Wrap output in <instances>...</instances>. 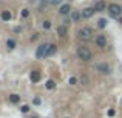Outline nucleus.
Instances as JSON below:
<instances>
[{"label": "nucleus", "mask_w": 122, "mask_h": 118, "mask_svg": "<svg viewBox=\"0 0 122 118\" xmlns=\"http://www.w3.org/2000/svg\"><path fill=\"white\" fill-rule=\"evenodd\" d=\"M0 19H2L3 22H8V20H11V19H12V14H11V11H2V14H0Z\"/></svg>", "instance_id": "2eb2a0df"}, {"label": "nucleus", "mask_w": 122, "mask_h": 118, "mask_svg": "<svg viewBox=\"0 0 122 118\" xmlns=\"http://www.w3.org/2000/svg\"><path fill=\"white\" fill-rule=\"evenodd\" d=\"M30 106H28V104H23V106H20V112L22 113H28V112H30Z\"/></svg>", "instance_id": "b1692460"}, {"label": "nucleus", "mask_w": 122, "mask_h": 118, "mask_svg": "<svg viewBox=\"0 0 122 118\" xmlns=\"http://www.w3.org/2000/svg\"><path fill=\"white\" fill-rule=\"evenodd\" d=\"M50 5H51L50 0H40V3H39V9H37V11H40V12L46 11V8H48Z\"/></svg>", "instance_id": "4468645a"}, {"label": "nucleus", "mask_w": 122, "mask_h": 118, "mask_svg": "<svg viewBox=\"0 0 122 118\" xmlns=\"http://www.w3.org/2000/svg\"><path fill=\"white\" fill-rule=\"evenodd\" d=\"M28 16H30V9L25 8V9H22V11H20V17H22V19H26Z\"/></svg>", "instance_id": "5701e85b"}, {"label": "nucleus", "mask_w": 122, "mask_h": 118, "mask_svg": "<svg viewBox=\"0 0 122 118\" xmlns=\"http://www.w3.org/2000/svg\"><path fill=\"white\" fill-rule=\"evenodd\" d=\"M94 6H86V8L81 9V14H82V19H90L94 16Z\"/></svg>", "instance_id": "0eeeda50"}, {"label": "nucleus", "mask_w": 122, "mask_h": 118, "mask_svg": "<svg viewBox=\"0 0 122 118\" xmlns=\"http://www.w3.org/2000/svg\"><path fill=\"white\" fill-rule=\"evenodd\" d=\"M39 36H40V34H39V33H34V36H33V37H31V40H36V39H37V37H39Z\"/></svg>", "instance_id": "cd10ccee"}, {"label": "nucleus", "mask_w": 122, "mask_h": 118, "mask_svg": "<svg viewBox=\"0 0 122 118\" xmlns=\"http://www.w3.org/2000/svg\"><path fill=\"white\" fill-rule=\"evenodd\" d=\"M33 118H39V117H33Z\"/></svg>", "instance_id": "7c9ffc66"}, {"label": "nucleus", "mask_w": 122, "mask_h": 118, "mask_svg": "<svg viewBox=\"0 0 122 118\" xmlns=\"http://www.w3.org/2000/svg\"><path fill=\"white\" fill-rule=\"evenodd\" d=\"M107 9H108V14H110V17H113V19L122 17V6L117 5V3H110Z\"/></svg>", "instance_id": "20e7f679"}, {"label": "nucleus", "mask_w": 122, "mask_h": 118, "mask_svg": "<svg viewBox=\"0 0 122 118\" xmlns=\"http://www.w3.org/2000/svg\"><path fill=\"white\" fill-rule=\"evenodd\" d=\"M97 27L101 28V30H102V28H105V27H107V19L101 17V19H99V20H97Z\"/></svg>", "instance_id": "aec40b11"}, {"label": "nucleus", "mask_w": 122, "mask_h": 118, "mask_svg": "<svg viewBox=\"0 0 122 118\" xmlns=\"http://www.w3.org/2000/svg\"><path fill=\"white\" fill-rule=\"evenodd\" d=\"M56 51H57V45L56 44H50V45H48V50H46V58L56 55Z\"/></svg>", "instance_id": "f8f14e48"}, {"label": "nucleus", "mask_w": 122, "mask_h": 118, "mask_svg": "<svg viewBox=\"0 0 122 118\" xmlns=\"http://www.w3.org/2000/svg\"><path fill=\"white\" fill-rule=\"evenodd\" d=\"M107 8H108V5H107V2H105V0H99V2L94 5V11H96V12L105 11Z\"/></svg>", "instance_id": "9d476101"}, {"label": "nucleus", "mask_w": 122, "mask_h": 118, "mask_svg": "<svg viewBox=\"0 0 122 118\" xmlns=\"http://www.w3.org/2000/svg\"><path fill=\"white\" fill-rule=\"evenodd\" d=\"M119 23H122V17H119Z\"/></svg>", "instance_id": "c756f323"}, {"label": "nucleus", "mask_w": 122, "mask_h": 118, "mask_svg": "<svg viewBox=\"0 0 122 118\" xmlns=\"http://www.w3.org/2000/svg\"><path fill=\"white\" fill-rule=\"evenodd\" d=\"M76 55H77V58L81 61H83V62H90V61L93 59V53L86 45H79L77 48H76Z\"/></svg>", "instance_id": "f257e3e1"}, {"label": "nucleus", "mask_w": 122, "mask_h": 118, "mask_svg": "<svg viewBox=\"0 0 122 118\" xmlns=\"http://www.w3.org/2000/svg\"><path fill=\"white\" fill-rule=\"evenodd\" d=\"M20 31H22L20 27H15V28H14V33H20Z\"/></svg>", "instance_id": "c85d7f7f"}, {"label": "nucleus", "mask_w": 122, "mask_h": 118, "mask_svg": "<svg viewBox=\"0 0 122 118\" xmlns=\"http://www.w3.org/2000/svg\"><path fill=\"white\" fill-rule=\"evenodd\" d=\"M62 2H63V0H50L51 5H62Z\"/></svg>", "instance_id": "bb28decb"}, {"label": "nucleus", "mask_w": 122, "mask_h": 118, "mask_svg": "<svg viewBox=\"0 0 122 118\" xmlns=\"http://www.w3.org/2000/svg\"><path fill=\"white\" fill-rule=\"evenodd\" d=\"M59 14L60 16H68V14H71V5H70L68 2H66V3H62V5L59 6Z\"/></svg>", "instance_id": "6e6552de"}, {"label": "nucleus", "mask_w": 122, "mask_h": 118, "mask_svg": "<svg viewBox=\"0 0 122 118\" xmlns=\"http://www.w3.org/2000/svg\"><path fill=\"white\" fill-rule=\"evenodd\" d=\"M9 101H11L12 104H19L20 103V96H19L17 93H12V95H9Z\"/></svg>", "instance_id": "a211bd4d"}, {"label": "nucleus", "mask_w": 122, "mask_h": 118, "mask_svg": "<svg viewBox=\"0 0 122 118\" xmlns=\"http://www.w3.org/2000/svg\"><path fill=\"white\" fill-rule=\"evenodd\" d=\"M40 78H42V75H40L39 70H31L30 72V81L33 82V84H37V82L40 81Z\"/></svg>", "instance_id": "1a4fd4ad"}, {"label": "nucleus", "mask_w": 122, "mask_h": 118, "mask_svg": "<svg viewBox=\"0 0 122 118\" xmlns=\"http://www.w3.org/2000/svg\"><path fill=\"white\" fill-rule=\"evenodd\" d=\"M57 36L59 37H65L66 36V33H68V27L66 25H60V27H57Z\"/></svg>", "instance_id": "9b49d317"}, {"label": "nucleus", "mask_w": 122, "mask_h": 118, "mask_svg": "<svg viewBox=\"0 0 122 118\" xmlns=\"http://www.w3.org/2000/svg\"><path fill=\"white\" fill-rule=\"evenodd\" d=\"M79 84H82V85H88L90 84V78H88V75H86V73H82L81 79H79Z\"/></svg>", "instance_id": "dca6fc26"}, {"label": "nucleus", "mask_w": 122, "mask_h": 118, "mask_svg": "<svg viewBox=\"0 0 122 118\" xmlns=\"http://www.w3.org/2000/svg\"><path fill=\"white\" fill-rule=\"evenodd\" d=\"M94 68H96V72L97 73H101V75H105V76H108V75H111V65L108 62H104V61H101V62H96L94 64Z\"/></svg>", "instance_id": "7ed1b4c3"}, {"label": "nucleus", "mask_w": 122, "mask_h": 118, "mask_svg": "<svg viewBox=\"0 0 122 118\" xmlns=\"http://www.w3.org/2000/svg\"><path fill=\"white\" fill-rule=\"evenodd\" d=\"M42 27H43V30H51V27H53V22L51 20H43V23H42Z\"/></svg>", "instance_id": "412c9836"}, {"label": "nucleus", "mask_w": 122, "mask_h": 118, "mask_svg": "<svg viewBox=\"0 0 122 118\" xmlns=\"http://www.w3.org/2000/svg\"><path fill=\"white\" fill-rule=\"evenodd\" d=\"M6 47H8V50H14L15 47H17V44H15L14 39H8L6 40Z\"/></svg>", "instance_id": "6ab92c4d"}, {"label": "nucleus", "mask_w": 122, "mask_h": 118, "mask_svg": "<svg viewBox=\"0 0 122 118\" xmlns=\"http://www.w3.org/2000/svg\"><path fill=\"white\" fill-rule=\"evenodd\" d=\"M45 89H46V90H54V89H56V82H54L53 79H48V81L45 82Z\"/></svg>", "instance_id": "f3484780"}, {"label": "nucleus", "mask_w": 122, "mask_h": 118, "mask_svg": "<svg viewBox=\"0 0 122 118\" xmlns=\"http://www.w3.org/2000/svg\"><path fill=\"white\" fill-rule=\"evenodd\" d=\"M107 115H108V117H114V115H116V110H114V109H108Z\"/></svg>", "instance_id": "a878e982"}, {"label": "nucleus", "mask_w": 122, "mask_h": 118, "mask_svg": "<svg viewBox=\"0 0 122 118\" xmlns=\"http://www.w3.org/2000/svg\"><path fill=\"white\" fill-rule=\"evenodd\" d=\"M94 44H96V47L97 48H105L107 47V44H108V39H107V36L105 34H97V36L94 37Z\"/></svg>", "instance_id": "39448f33"}, {"label": "nucleus", "mask_w": 122, "mask_h": 118, "mask_svg": "<svg viewBox=\"0 0 122 118\" xmlns=\"http://www.w3.org/2000/svg\"><path fill=\"white\" fill-rule=\"evenodd\" d=\"M77 39L82 40V42H90V40L94 39L93 36V28L91 27H82L81 30L77 31Z\"/></svg>", "instance_id": "f03ea898"}, {"label": "nucleus", "mask_w": 122, "mask_h": 118, "mask_svg": "<svg viewBox=\"0 0 122 118\" xmlns=\"http://www.w3.org/2000/svg\"><path fill=\"white\" fill-rule=\"evenodd\" d=\"M68 84H70V85H77V84H79V78H76V76H71V78L68 79Z\"/></svg>", "instance_id": "4be33fe9"}, {"label": "nucleus", "mask_w": 122, "mask_h": 118, "mask_svg": "<svg viewBox=\"0 0 122 118\" xmlns=\"http://www.w3.org/2000/svg\"><path fill=\"white\" fill-rule=\"evenodd\" d=\"M82 20V14H81V11H71V22H81Z\"/></svg>", "instance_id": "ddd939ff"}, {"label": "nucleus", "mask_w": 122, "mask_h": 118, "mask_svg": "<svg viewBox=\"0 0 122 118\" xmlns=\"http://www.w3.org/2000/svg\"><path fill=\"white\" fill-rule=\"evenodd\" d=\"M63 118H70V117H63Z\"/></svg>", "instance_id": "2f4dec72"}, {"label": "nucleus", "mask_w": 122, "mask_h": 118, "mask_svg": "<svg viewBox=\"0 0 122 118\" xmlns=\"http://www.w3.org/2000/svg\"><path fill=\"white\" fill-rule=\"evenodd\" d=\"M33 104H34V106H40V104H42V98L40 96H34L33 98Z\"/></svg>", "instance_id": "393cba45"}, {"label": "nucleus", "mask_w": 122, "mask_h": 118, "mask_svg": "<svg viewBox=\"0 0 122 118\" xmlns=\"http://www.w3.org/2000/svg\"><path fill=\"white\" fill-rule=\"evenodd\" d=\"M50 44H40L39 47L36 48V59H43L46 58V50Z\"/></svg>", "instance_id": "423d86ee"}]
</instances>
